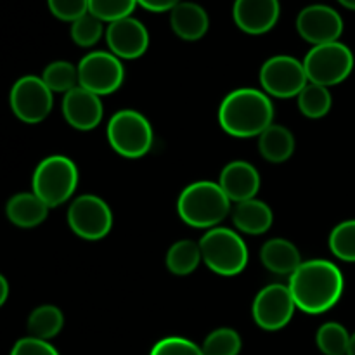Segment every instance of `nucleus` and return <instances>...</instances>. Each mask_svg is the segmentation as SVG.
Segmentation results:
<instances>
[{"label":"nucleus","instance_id":"37","mask_svg":"<svg viewBox=\"0 0 355 355\" xmlns=\"http://www.w3.org/2000/svg\"><path fill=\"white\" fill-rule=\"evenodd\" d=\"M338 3H342L345 9H350V10H355V0H338Z\"/></svg>","mask_w":355,"mask_h":355},{"label":"nucleus","instance_id":"28","mask_svg":"<svg viewBox=\"0 0 355 355\" xmlns=\"http://www.w3.org/2000/svg\"><path fill=\"white\" fill-rule=\"evenodd\" d=\"M329 250L342 262L355 263V218L340 222L329 234Z\"/></svg>","mask_w":355,"mask_h":355},{"label":"nucleus","instance_id":"20","mask_svg":"<svg viewBox=\"0 0 355 355\" xmlns=\"http://www.w3.org/2000/svg\"><path fill=\"white\" fill-rule=\"evenodd\" d=\"M260 260L267 270L279 276H291L302 266V257L297 246L284 238H272L263 243Z\"/></svg>","mask_w":355,"mask_h":355},{"label":"nucleus","instance_id":"3","mask_svg":"<svg viewBox=\"0 0 355 355\" xmlns=\"http://www.w3.org/2000/svg\"><path fill=\"white\" fill-rule=\"evenodd\" d=\"M231 211V200L218 182L198 180L189 184L177 200V214L184 224L196 229L218 227Z\"/></svg>","mask_w":355,"mask_h":355},{"label":"nucleus","instance_id":"29","mask_svg":"<svg viewBox=\"0 0 355 355\" xmlns=\"http://www.w3.org/2000/svg\"><path fill=\"white\" fill-rule=\"evenodd\" d=\"M241 345V336L236 329L218 328L205 338L201 350L205 355H239Z\"/></svg>","mask_w":355,"mask_h":355},{"label":"nucleus","instance_id":"22","mask_svg":"<svg viewBox=\"0 0 355 355\" xmlns=\"http://www.w3.org/2000/svg\"><path fill=\"white\" fill-rule=\"evenodd\" d=\"M259 151L269 163H284L295 153V137L284 125L272 123L259 135Z\"/></svg>","mask_w":355,"mask_h":355},{"label":"nucleus","instance_id":"24","mask_svg":"<svg viewBox=\"0 0 355 355\" xmlns=\"http://www.w3.org/2000/svg\"><path fill=\"white\" fill-rule=\"evenodd\" d=\"M64 326V315L55 305H40L30 314L26 328L30 336L49 342L58 336Z\"/></svg>","mask_w":355,"mask_h":355},{"label":"nucleus","instance_id":"27","mask_svg":"<svg viewBox=\"0 0 355 355\" xmlns=\"http://www.w3.org/2000/svg\"><path fill=\"white\" fill-rule=\"evenodd\" d=\"M315 343H318L319 350L324 355H347V352H349L350 333L340 322H324L318 329Z\"/></svg>","mask_w":355,"mask_h":355},{"label":"nucleus","instance_id":"4","mask_svg":"<svg viewBox=\"0 0 355 355\" xmlns=\"http://www.w3.org/2000/svg\"><path fill=\"white\" fill-rule=\"evenodd\" d=\"M200 248L203 262L217 276H238L248 266V246L232 229H208L207 234L200 239Z\"/></svg>","mask_w":355,"mask_h":355},{"label":"nucleus","instance_id":"6","mask_svg":"<svg viewBox=\"0 0 355 355\" xmlns=\"http://www.w3.org/2000/svg\"><path fill=\"white\" fill-rule=\"evenodd\" d=\"M107 142L123 158H141L153 148L155 132L142 113L135 110L116 111L106 128Z\"/></svg>","mask_w":355,"mask_h":355},{"label":"nucleus","instance_id":"13","mask_svg":"<svg viewBox=\"0 0 355 355\" xmlns=\"http://www.w3.org/2000/svg\"><path fill=\"white\" fill-rule=\"evenodd\" d=\"M297 31L312 45L338 42L343 33V19L336 9L326 3L304 7L297 16Z\"/></svg>","mask_w":355,"mask_h":355},{"label":"nucleus","instance_id":"18","mask_svg":"<svg viewBox=\"0 0 355 355\" xmlns=\"http://www.w3.org/2000/svg\"><path fill=\"white\" fill-rule=\"evenodd\" d=\"M170 26L173 33L186 42H196L210 28L208 12L196 2H180L170 10Z\"/></svg>","mask_w":355,"mask_h":355},{"label":"nucleus","instance_id":"11","mask_svg":"<svg viewBox=\"0 0 355 355\" xmlns=\"http://www.w3.org/2000/svg\"><path fill=\"white\" fill-rule=\"evenodd\" d=\"M10 110L23 123L35 125L44 121L54 106V94L42 76L26 75L10 89Z\"/></svg>","mask_w":355,"mask_h":355},{"label":"nucleus","instance_id":"16","mask_svg":"<svg viewBox=\"0 0 355 355\" xmlns=\"http://www.w3.org/2000/svg\"><path fill=\"white\" fill-rule=\"evenodd\" d=\"M62 116L76 130H92L103 121V101L99 96L78 85L62 97Z\"/></svg>","mask_w":355,"mask_h":355},{"label":"nucleus","instance_id":"10","mask_svg":"<svg viewBox=\"0 0 355 355\" xmlns=\"http://www.w3.org/2000/svg\"><path fill=\"white\" fill-rule=\"evenodd\" d=\"M125 80V68L120 58L106 51H94L78 62V83L96 96L116 92Z\"/></svg>","mask_w":355,"mask_h":355},{"label":"nucleus","instance_id":"34","mask_svg":"<svg viewBox=\"0 0 355 355\" xmlns=\"http://www.w3.org/2000/svg\"><path fill=\"white\" fill-rule=\"evenodd\" d=\"M10 355H59L54 345H51L45 340L33 338V336H26L14 343Z\"/></svg>","mask_w":355,"mask_h":355},{"label":"nucleus","instance_id":"30","mask_svg":"<svg viewBox=\"0 0 355 355\" xmlns=\"http://www.w3.org/2000/svg\"><path fill=\"white\" fill-rule=\"evenodd\" d=\"M106 33L104 23L94 14L87 12L71 23V38L78 47H92Z\"/></svg>","mask_w":355,"mask_h":355},{"label":"nucleus","instance_id":"12","mask_svg":"<svg viewBox=\"0 0 355 355\" xmlns=\"http://www.w3.org/2000/svg\"><path fill=\"white\" fill-rule=\"evenodd\" d=\"M293 297L284 284H269L257 293L253 300V319L266 331H279L286 328L295 314Z\"/></svg>","mask_w":355,"mask_h":355},{"label":"nucleus","instance_id":"19","mask_svg":"<svg viewBox=\"0 0 355 355\" xmlns=\"http://www.w3.org/2000/svg\"><path fill=\"white\" fill-rule=\"evenodd\" d=\"M232 222H234V227L243 234L260 236L266 234L272 227L274 214L269 205L253 198V200L236 203L232 210Z\"/></svg>","mask_w":355,"mask_h":355},{"label":"nucleus","instance_id":"26","mask_svg":"<svg viewBox=\"0 0 355 355\" xmlns=\"http://www.w3.org/2000/svg\"><path fill=\"white\" fill-rule=\"evenodd\" d=\"M42 80L52 90V94H66L78 87V66L68 61H54L44 69Z\"/></svg>","mask_w":355,"mask_h":355},{"label":"nucleus","instance_id":"35","mask_svg":"<svg viewBox=\"0 0 355 355\" xmlns=\"http://www.w3.org/2000/svg\"><path fill=\"white\" fill-rule=\"evenodd\" d=\"M180 2L182 0H137V6L144 7L146 10H151V12H166Z\"/></svg>","mask_w":355,"mask_h":355},{"label":"nucleus","instance_id":"8","mask_svg":"<svg viewBox=\"0 0 355 355\" xmlns=\"http://www.w3.org/2000/svg\"><path fill=\"white\" fill-rule=\"evenodd\" d=\"M68 225L78 238L99 241L113 229V211L103 198L82 194L69 205Z\"/></svg>","mask_w":355,"mask_h":355},{"label":"nucleus","instance_id":"33","mask_svg":"<svg viewBox=\"0 0 355 355\" xmlns=\"http://www.w3.org/2000/svg\"><path fill=\"white\" fill-rule=\"evenodd\" d=\"M49 10L58 19L73 23L89 12V0H47Z\"/></svg>","mask_w":355,"mask_h":355},{"label":"nucleus","instance_id":"1","mask_svg":"<svg viewBox=\"0 0 355 355\" xmlns=\"http://www.w3.org/2000/svg\"><path fill=\"white\" fill-rule=\"evenodd\" d=\"M290 293L295 305L307 314H324L335 307L345 290L338 266L324 259L305 260L290 276Z\"/></svg>","mask_w":355,"mask_h":355},{"label":"nucleus","instance_id":"36","mask_svg":"<svg viewBox=\"0 0 355 355\" xmlns=\"http://www.w3.org/2000/svg\"><path fill=\"white\" fill-rule=\"evenodd\" d=\"M7 297H9V283H7L6 277L0 274V307L6 304Z\"/></svg>","mask_w":355,"mask_h":355},{"label":"nucleus","instance_id":"31","mask_svg":"<svg viewBox=\"0 0 355 355\" xmlns=\"http://www.w3.org/2000/svg\"><path fill=\"white\" fill-rule=\"evenodd\" d=\"M135 7L137 0H89V12L103 23H113L132 16Z\"/></svg>","mask_w":355,"mask_h":355},{"label":"nucleus","instance_id":"21","mask_svg":"<svg viewBox=\"0 0 355 355\" xmlns=\"http://www.w3.org/2000/svg\"><path fill=\"white\" fill-rule=\"evenodd\" d=\"M6 215L17 227L31 229L40 225L47 218L49 207L33 191L31 193H17L7 201Z\"/></svg>","mask_w":355,"mask_h":355},{"label":"nucleus","instance_id":"25","mask_svg":"<svg viewBox=\"0 0 355 355\" xmlns=\"http://www.w3.org/2000/svg\"><path fill=\"white\" fill-rule=\"evenodd\" d=\"M297 99L300 113L305 114L307 118H312V120L326 116L331 111L333 106V97L328 87H322L311 82L298 94Z\"/></svg>","mask_w":355,"mask_h":355},{"label":"nucleus","instance_id":"32","mask_svg":"<svg viewBox=\"0 0 355 355\" xmlns=\"http://www.w3.org/2000/svg\"><path fill=\"white\" fill-rule=\"evenodd\" d=\"M149 355H205L200 345L182 336H166L159 340Z\"/></svg>","mask_w":355,"mask_h":355},{"label":"nucleus","instance_id":"17","mask_svg":"<svg viewBox=\"0 0 355 355\" xmlns=\"http://www.w3.org/2000/svg\"><path fill=\"white\" fill-rule=\"evenodd\" d=\"M260 184H262V179H260L259 170L252 163L243 162V159L227 163L218 177V186L231 200V203H241V201L257 198Z\"/></svg>","mask_w":355,"mask_h":355},{"label":"nucleus","instance_id":"2","mask_svg":"<svg viewBox=\"0 0 355 355\" xmlns=\"http://www.w3.org/2000/svg\"><path fill=\"white\" fill-rule=\"evenodd\" d=\"M218 123L232 137H259L274 123V104L263 90L236 89L220 103Z\"/></svg>","mask_w":355,"mask_h":355},{"label":"nucleus","instance_id":"23","mask_svg":"<svg viewBox=\"0 0 355 355\" xmlns=\"http://www.w3.org/2000/svg\"><path fill=\"white\" fill-rule=\"evenodd\" d=\"M203 262L201 257L200 243L193 241V239H180V241L173 243L166 252V269L173 274V276H189L198 266Z\"/></svg>","mask_w":355,"mask_h":355},{"label":"nucleus","instance_id":"14","mask_svg":"<svg viewBox=\"0 0 355 355\" xmlns=\"http://www.w3.org/2000/svg\"><path fill=\"white\" fill-rule=\"evenodd\" d=\"M106 44L111 54L120 59H137L149 47V31L144 23L128 16L113 21L106 28Z\"/></svg>","mask_w":355,"mask_h":355},{"label":"nucleus","instance_id":"7","mask_svg":"<svg viewBox=\"0 0 355 355\" xmlns=\"http://www.w3.org/2000/svg\"><path fill=\"white\" fill-rule=\"evenodd\" d=\"M355 64L354 52L342 42L314 45L304 59V68L311 83L333 87L345 82Z\"/></svg>","mask_w":355,"mask_h":355},{"label":"nucleus","instance_id":"38","mask_svg":"<svg viewBox=\"0 0 355 355\" xmlns=\"http://www.w3.org/2000/svg\"><path fill=\"white\" fill-rule=\"evenodd\" d=\"M347 355H355V333L350 335V343H349V352Z\"/></svg>","mask_w":355,"mask_h":355},{"label":"nucleus","instance_id":"9","mask_svg":"<svg viewBox=\"0 0 355 355\" xmlns=\"http://www.w3.org/2000/svg\"><path fill=\"white\" fill-rule=\"evenodd\" d=\"M260 83L262 90L269 97L290 99L298 97L309 83L304 62L293 55L279 54L267 59L260 68Z\"/></svg>","mask_w":355,"mask_h":355},{"label":"nucleus","instance_id":"5","mask_svg":"<svg viewBox=\"0 0 355 355\" xmlns=\"http://www.w3.org/2000/svg\"><path fill=\"white\" fill-rule=\"evenodd\" d=\"M78 168L68 156L52 155L42 159L33 172V193L49 208L61 207L78 187Z\"/></svg>","mask_w":355,"mask_h":355},{"label":"nucleus","instance_id":"15","mask_svg":"<svg viewBox=\"0 0 355 355\" xmlns=\"http://www.w3.org/2000/svg\"><path fill=\"white\" fill-rule=\"evenodd\" d=\"M279 16V0H234L232 6L236 26L248 35L267 33L276 26Z\"/></svg>","mask_w":355,"mask_h":355}]
</instances>
